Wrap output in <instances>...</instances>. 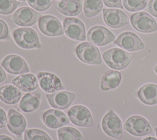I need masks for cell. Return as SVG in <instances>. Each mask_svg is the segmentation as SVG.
<instances>
[{
  "label": "cell",
  "instance_id": "obj_1",
  "mask_svg": "<svg viewBox=\"0 0 157 140\" xmlns=\"http://www.w3.org/2000/svg\"><path fill=\"white\" fill-rule=\"evenodd\" d=\"M134 55L121 49H110L102 54L105 64L113 69L122 70L129 64Z\"/></svg>",
  "mask_w": 157,
  "mask_h": 140
},
{
  "label": "cell",
  "instance_id": "obj_2",
  "mask_svg": "<svg viewBox=\"0 0 157 140\" xmlns=\"http://www.w3.org/2000/svg\"><path fill=\"white\" fill-rule=\"evenodd\" d=\"M13 37L16 44L25 49H40L41 44L36 32L29 28H19L13 31Z\"/></svg>",
  "mask_w": 157,
  "mask_h": 140
},
{
  "label": "cell",
  "instance_id": "obj_3",
  "mask_svg": "<svg viewBox=\"0 0 157 140\" xmlns=\"http://www.w3.org/2000/svg\"><path fill=\"white\" fill-rule=\"evenodd\" d=\"M101 126L104 132L113 138L120 140L123 138V126L120 117L110 110L102 118Z\"/></svg>",
  "mask_w": 157,
  "mask_h": 140
},
{
  "label": "cell",
  "instance_id": "obj_4",
  "mask_svg": "<svg viewBox=\"0 0 157 140\" xmlns=\"http://www.w3.org/2000/svg\"><path fill=\"white\" fill-rule=\"evenodd\" d=\"M75 53L82 62L90 64H100L102 58L98 48L90 42H82L77 45Z\"/></svg>",
  "mask_w": 157,
  "mask_h": 140
},
{
  "label": "cell",
  "instance_id": "obj_5",
  "mask_svg": "<svg viewBox=\"0 0 157 140\" xmlns=\"http://www.w3.org/2000/svg\"><path fill=\"white\" fill-rule=\"evenodd\" d=\"M124 129L135 136H144L152 133L149 122L143 117L133 115L129 117L124 124Z\"/></svg>",
  "mask_w": 157,
  "mask_h": 140
},
{
  "label": "cell",
  "instance_id": "obj_6",
  "mask_svg": "<svg viewBox=\"0 0 157 140\" xmlns=\"http://www.w3.org/2000/svg\"><path fill=\"white\" fill-rule=\"evenodd\" d=\"M70 121L80 127H91L93 125L92 115L90 110L83 105L72 106L67 111Z\"/></svg>",
  "mask_w": 157,
  "mask_h": 140
},
{
  "label": "cell",
  "instance_id": "obj_7",
  "mask_svg": "<svg viewBox=\"0 0 157 140\" xmlns=\"http://www.w3.org/2000/svg\"><path fill=\"white\" fill-rule=\"evenodd\" d=\"M132 26L140 33H151L157 30V23L155 20L145 12H137L131 16Z\"/></svg>",
  "mask_w": 157,
  "mask_h": 140
},
{
  "label": "cell",
  "instance_id": "obj_8",
  "mask_svg": "<svg viewBox=\"0 0 157 140\" xmlns=\"http://www.w3.org/2000/svg\"><path fill=\"white\" fill-rule=\"evenodd\" d=\"M41 14L29 7L17 9L11 17L12 21L20 26H30L39 20Z\"/></svg>",
  "mask_w": 157,
  "mask_h": 140
},
{
  "label": "cell",
  "instance_id": "obj_9",
  "mask_svg": "<svg viewBox=\"0 0 157 140\" xmlns=\"http://www.w3.org/2000/svg\"><path fill=\"white\" fill-rule=\"evenodd\" d=\"M65 34L73 40L83 41L86 39L85 28L83 23L77 18L68 17L63 21Z\"/></svg>",
  "mask_w": 157,
  "mask_h": 140
},
{
  "label": "cell",
  "instance_id": "obj_10",
  "mask_svg": "<svg viewBox=\"0 0 157 140\" xmlns=\"http://www.w3.org/2000/svg\"><path fill=\"white\" fill-rule=\"evenodd\" d=\"M114 43L121 48L129 52L142 50L145 47L144 43L134 33L126 31L121 33Z\"/></svg>",
  "mask_w": 157,
  "mask_h": 140
},
{
  "label": "cell",
  "instance_id": "obj_11",
  "mask_svg": "<svg viewBox=\"0 0 157 140\" xmlns=\"http://www.w3.org/2000/svg\"><path fill=\"white\" fill-rule=\"evenodd\" d=\"M115 35L108 29L102 26L91 28L87 33V39L97 46L105 45L115 39Z\"/></svg>",
  "mask_w": 157,
  "mask_h": 140
},
{
  "label": "cell",
  "instance_id": "obj_12",
  "mask_svg": "<svg viewBox=\"0 0 157 140\" xmlns=\"http://www.w3.org/2000/svg\"><path fill=\"white\" fill-rule=\"evenodd\" d=\"M38 26L40 31L48 36H58L64 33L61 23L52 15L42 16L39 20Z\"/></svg>",
  "mask_w": 157,
  "mask_h": 140
},
{
  "label": "cell",
  "instance_id": "obj_13",
  "mask_svg": "<svg viewBox=\"0 0 157 140\" xmlns=\"http://www.w3.org/2000/svg\"><path fill=\"white\" fill-rule=\"evenodd\" d=\"M1 66L7 72L14 75L23 74L29 71L24 59L17 55L6 56L1 61Z\"/></svg>",
  "mask_w": 157,
  "mask_h": 140
},
{
  "label": "cell",
  "instance_id": "obj_14",
  "mask_svg": "<svg viewBox=\"0 0 157 140\" xmlns=\"http://www.w3.org/2000/svg\"><path fill=\"white\" fill-rule=\"evenodd\" d=\"M45 96L49 104L58 110L67 109L76 97L75 93L67 91H58L53 93L47 94Z\"/></svg>",
  "mask_w": 157,
  "mask_h": 140
},
{
  "label": "cell",
  "instance_id": "obj_15",
  "mask_svg": "<svg viewBox=\"0 0 157 140\" xmlns=\"http://www.w3.org/2000/svg\"><path fill=\"white\" fill-rule=\"evenodd\" d=\"M37 77L40 88L45 92L52 93L64 88L59 78L54 74L39 72Z\"/></svg>",
  "mask_w": 157,
  "mask_h": 140
},
{
  "label": "cell",
  "instance_id": "obj_16",
  "mask_svg": "<svg viewBox=\"0 0 157 140\" xmlns=\"http://www.w3.org/2000/svg\"><path fill=\"white\" fill-rule=\"evenodd\" d=\"M102 13L104 22L110 28H121L129 22L126 14L120 9H103Z\"/></svg>",
  "mask_w": 157,
  "mask_h": 140
},
{
  "label": "cell",
  "instance_id": "obj_17",
  "mask_svg": "<svg viewBox=\"0 0 157 140\" xmlns=\"http://www.w3.org/2000/svg\"><path fill=\"white\" fill-rule=\"evenodd\" d=\"M42 120L44 124L52 129H56L69 123V119L61 111L48 109L44 112Z\"/></svg>",
  "mask_w": 157,
  "mask_h": 140
},
{
  "label": "cell",
  "instance_id": "obj_18",
  "mask_svg": "<svg viewBox=\"0 0 157 140\" xmlns=\"http://www.w3.org/2000/svg\"><path fill=\"white\" fill-rule=\"evenodd\" d=\"M7 126L13 134L21 136L26 126V122L22 114L13 109H10L7 114Z\"/></svg>",
  "mask_w": 157,
  "mask_h": 140
},
{
  "label": "cell",
  "instance_id": "obj_19",
  "mask_svg": "<svg viewBox=\"0 0 157 140\" xmlns=\"http://www.w3.org/2000/svg\"><path fill=\"white\" fill-rule=\"evenodd\" d=\"M12 83L20 90L25 92L34 91L38 87L37 77L30 73L17 76L12 80Z\"/></svg>",
  "mask_w": 157,
  "mask_h": 140
},
{
  "label": "cell",
  "instance_id": "obj_20",
  "mask_svg": "<svg viewBox=\"0 0 157 140\" xmlns=\"http://www.w3.org/2000/svg\"><path fill=\"white\" fill-rule=\"evenodd\" d=\"M55 7L64 15L74 17L81 12L82 1L81 0H62L56 4Z\"/></svg>",
  "mask_w": 157,
  "mask_h": 140
},
{
  "label": "cell",
  "instance_id": "obj_21",
  "mask_svg": "<svg viewBox=\"0 0 157 140\" xmlns=\"http://www.w3.org/2000/svg\"><path fill=\"white\" fill-rule=\"evenodd\" d=\"M22 96V91L17 87L6 85L0 87V99L5 104L12 105L17 103Z\"/></svg>",
  "mask_w": 157,
  "mask_h": 140
},
{
  "label": "cell",
  "instance_id": "obj_22",
  "mask_svg": "<svg viewBox=\"0 0 157 140\" xmlns=\"http://www.w3.org/2000/svg\"><path fill=\"white\" fill-rule=\"evenodd\" d=\"M41 95L38 92L27 93L24 95L19 103L20 109L25 112H32L39 107Z\"/></svg>",
  "mask_w": 157,
  "mask_h": 140
},
{
  "label": "cell",
  "instance_id": "obj_23",
  "mask_svg": "<svg viewBox=\"0 0 157 140\" xmlns=\"http://www.w3.org/2000/svg\"><path fill=\"white\" fill-rule=\"evenodd\" d=\"M137 96L141 102L147 105L157 104V85L147 84L140 88Z\"/></svg>",
  "mask_w": 157,
  "mask_h": 140
},
{
  "label": "cell",
  "instance_id": "obj_24",
  "mask_svg": "<svg viewBox=\"0 0 157 140\" xmlns=\"http://www.w3.org/2000/svg\"><path fill=\"white\" fill-rule=\"evenodd\" d=\"M121 80V73L119 71L109 70L102 77L101 89L102 91L114 89L120 85Z\"/></svg>",
  "mask_w": 157,
  "mask_h": 140
},
{
  "label": "cell",
  "instance_id": "obj_25",
  "mask_svg": "<svg viewBox=\"0 0 157 140\" xmlns=\"http://www.w3.org/2000/svg\"><path fill=\"white\" fill-rule=\"evenodd\" d=\"M102 7L103 3L102 0H84V14L86 17H93L100 13Z\"/></svg>",
  "mask_w": 157,
  "mask_h": 140
},
{
  "label": "cell",
  "instance_id": "obj_26",
  "mask_svg": "<svg viewBox=\"0 0 157 140\" xmlns=\"http://www.w3.org/2000/svg\"><path fill=\"white\" fill-rule=\"evenodd\" d=\"M57 134L58 140H85L82 134L73 127H61Z\"/></svg>",
  "mask_w": 157,
  "mask_h": 140
},
{
  "label": "cell",
  "instance_id": "obj_27",
  "mask_svg": "<svg viewBox=\"0 0 157 140\" xmlns=\"http://www.w3.org/2000/svg\"><path fill=\"white\" fill-rule=\"evenodd\" d=\"M24 140H52L44 131L40 129H28L25 131Z\"/></svg>",
  "mask_w": 157,
  "mask_h": 140
},
{
  "label": "cell",
  "instance_id": "obj_28",
  "mask_svg": "<svg viewBox=\"0 0 157 140\" xmlns=\"http://www.w3.org/2000/svg\"><path fill=\"white\" fill-rule=\"evenodd\" d=\"M20 2L16 0H0V14L9 15L15 11Z\"/></svg>",
  "mask_w": 157,
  "mask_h": 140
},
{
  "label": "cell",
  "instance_id": "obj_29",
  "mask_svg": "<svg viewBox=\"0 0 157 140\" xmlns=\"http://www.w3.org/2000/svg\"><path fill=\"white\" fill-rule=\"evenodd\" d=\"M123 4L129 12H136L144 9L147 6L146 0H123Z\"/></svg>",
  "mask_w": 157,
  "mask_h": 140
},
{
  "label": "cell",
  "instance_id": "obj_30",
  "mask_svg": "<svg viewBox=\"0 0 157 140\" xmlns=\"http://www.w3.org/2000/svg\"><path fill=\"white\" fill-rule=\"evenodd\" d=\"M28 4L37 11L47 10L52 4V0H26Z\"/></svg>",
  "mask_w": 157,
  "mask_h": 140
},
{
  "label": "cell",
  "instance_id": "obj_31",
  "mask_svg": "<svg viewBox=\"0 0 157 140\" xmlns=\"http://www.w3.org/2000/svg\"><path fill=\"white\" fill-rule=\"evenodd\" d=\"M9 36V28L6 23L0 19V40L6 39Z\"/></svg>",
  "mask_w": 157,
  "mask_h": 140
},
{
  "label": "cell",
  "instance_id": "obj_32",
  "mask_svg": "<svg viewBox=\"0 0 157 140\" xmlns=\"http://www.w3.org/2000/svg\"><path fill=\"white\" fill-rule=\"evenodd\" d=\"M104 4L108 7H117L123 9L121 0H102Z\"/></svg>",
  "mask_w": 157,
  "mask_h": 140
},
{
  "label": "cell",
  "instance_id": "obj_33",
  "mask_svg": "<svg viewBox=\"0 0 157 140\" xmlns=\"http://www.w3.org/2000/svg\"><path fill=\"white\" fill-rule=\"evenodd\" d=\"M147 11L153 16L157 17V0H150L147 6Z\"/></svg>",
  "mask_w": 157,
  "mask_h": 140
},
{
  "label": "cell",
  "instance_id": "obj_34",
  "mask_svg": "<svg viewBox=\"0 0 157 140\" xmlns=\"http://www.w3.org/2000/svg\"><path fill=\"white\" fill-rule=\"evenodd\" d=\"M7 118L5 111L0 107V128H4L7 126Z\"/></svg>",
  "mask_w": 157,
  "mask_h": 140
},
{
  "label": "cell",
  "instance_id": "obj_35",
  "mask_svg": "<svg viewBox=\"0 0 157 140\" xmlns=\"http://www.w3.org/2000/svg\"><path fill=\"white\" fill-rule=\"evenodd\" d=\"M7 81V76L5 71L2 66H0V84L4 83Z\"/></svg>",
  "mask_w": 157,
  "mask_h": 140
},
{
  "label": "cell",
  "instance_id": "obj_36",
  "mask_svg": "<svg viewBox=\"0 0 157 140\" xmlns=\"http://www.w3.org/2000/svg\"><path fill=\"white\" fill-rule=\"evenodd\" d=\"M0 140H13L10 137L4 135V134H1L0 135Z\"/></svg>",
  "mask_w": 157,
  "mask_h": 140
},
{
  "label": "cell",
  "instance_id": "obj_37",
  "mask_svg": "<svg viewBox=\"0 0 157 140\" xmlns=\"http://www.w3.org/2000/svg\"><path fill=\"white\" fill-rule=\"evenodd\" d=\"M143 140H157V139H156L155 138H153V137H147V138L144 139Z\"/></svg>",
  "mask_w": 157,
  "mask_h": 140
},
{
  "label": "cell",
  "instance_id": "obj_38",
  "mask_svg": "<svg viewBox=\"0 0 157 140\" xmlns=\"http://www.w3.org/2000/svg\"><path fill=\"white\" fill-rule=\"evenodd\" d=\"M154 70H155V72L157 74V65L155 67V68H154Z\"/></svg>",
  "mask_w": 157,
  "mask_h": 140
},
{
  "label": "cell",
  "instance_id": "obj_39",
  "mask_svg": "<svg viewBox=\"0 0 157 140\" xmlns=\"http://www.w3.org/2000/svg\"><path fill=\"white\" fill-rule=\"evenodd\" d=\"M156 135L157 136V128H156Z\"/></svg>",
  "mask_w": 157,
  "mask_h": 140
},
{
  "label": "cell",
  "instance_id": "obj_40",
  "mask_svg": "<svg viewBox=\"0 0 157 140\" xmlns=\"http://www.w3.org/2000/svg\"><path fill=\"white\" fill-rule=\"evenodd\" d=\"M19 1H25L26 0H19Z\"/></svg>",
  "mask_w": 157,
  "mask_h": 140
}]
</instances>
